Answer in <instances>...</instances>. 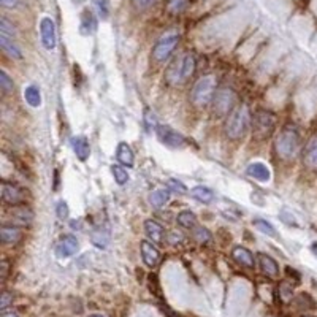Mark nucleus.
<instances>
[{"label": "nucleus", "instance_id": "obj_1", "mask_svg": "<svg viewBox=\"0 0 317 317\" xmlns=\"http://www.w3.org/2000/svg\"><path fill=\"white\" fill-rule=\"evenodd\" d=\"M249 125H250V111L247 108V105L241 103L230 111L226 122V134L232 140L243 138Z\"/></svg>", "mask_w": 317, "mask_h": 317}, {"label": "nucleus", "instance_id": "obj_2", "mask_svg": "<svg viewBox=\"0 0 317 317\" xmlns=\"http://www.w3.org/2000/svg\"><path fill=\"white\" fill-rule=\"evenodd\" d=\"M197 60L194 54H184L179 59H175L168 65V69L165 72V81L171 86L181 84L182 81H186L187 78H191L195 72Z\"/></svg>", "mask_w": 317, "mask_h": 317}, {"label": "nucleus", "instance_id": "obj_3", "mask_svg": "<svg viewBox=\"0 0 317 317\" xmlns=\"http://www.w3.org/2000/svg\"><path fill=\"white\" fill-rule=\"evenodd\" d=\"M276 152L282 158H292L300 149V135L298 130L292 125L284 127L274 141Z\"/></svg>", "mask_w": 317, "mask_h": 317}, {"label": "nucleus", "instance_id": "obj_4", "mask_svg": "<svg viewBox=\"0 0 317 317\" xmlns=\"http://www.w3.org/2000/svg\"><path fill=\"white\" fill-rule=\"evenodd\" d=\"M216 86H217V79L213 75H206L202 76L198 81L195 83L192 92H191V99L197 105V107H205V105L211 103L216 94Z\"/></svg>", "mask_w": 317, "mask_h": 317}, {"label": "nucleus", "instance_id": "obj_5", "mask_svg": "<svg viewBox=\"0 0 317 317\" xmlns=\"http://www.w3.org/2000/svg\"><path fill=\"white\" fill-rule=\"evenodd\" d=\"M178 43H179V34H176V32L164 34L157 40V43L152 49V57L157 62H165L171 56V52L175 51Z\"/></svg>", "mask_w": 317, "mask_h": 317}, {"label": "nucleus", "instance_id": "obj_6", "mask_svg": "<svg viewBox=\"0 0 317 317\" xmlns=\"http://www.w3.org/2000/svg\"><path fill=\"white\" fill-rule=\"evenodd\" d=\"M235 100H236V94L232 89L224 87V89L216 90L214 99H213V102H211V103H213V113L216 116L229 114V111L233 110Z\"/></svg>", "mask_w": 317, "mask_h": 317}, {"label": "nucleus", "instance_id": "obj_7", "mask_svg": "<svg viewBox=\"0 0 317 317\" xmlns=\"http://www.w3.org/2000/svg\"><path fill=\"white\" fill-rule=\"evenodd\" d=\"M274 129V116L267 110H259L252 117V130L259 138L268 137Z\"/></svg>", "mask_w": 317, "mask_h": 317}, {"label": "nucleus", "instance_id": "obj_8", "mask_svg": "<svg viewBox=\"0 0 317 317\" xmlns=\"http://www.w3.org/2000/svg\"><path fill=\"white\" fill-rule=\"evenodd\" d=\"M155 130H157L158 140L170 148H182L184 144H186V138L168 125H158Z\"/></svg>", "mask_w": 317, "mask_h": 317}, {"label": "nucleus", "instance_id": "obj_9", "mask_svg": "<svg viewBox=\"0 0 317 317\" xmlns=\"http://www.w3.org/2000/svg\"><path fill=\"white\" fill-rule=\"evenodd\" d=\"M40 34H42V43L46 49L56 48V24L51 18H43L40 22Z\"/></svg>", "mask_w": 317, "mask_h": 317}, {"label": "nucleus", "instance_id": "obj_10", "mask_svg": "<svg viewBox=\"0 0 317 317\" xmlns=\"http://www.w3.org/2000/svg\"><path fill=\"white\" fill-rule=\"evenodd\" d=\"M24 191L16 186V184H10V182H4L2 184V200L7 205H19L24 202Z\"/></svg>", "mask_w": 317, "mask_h": 317}, {"label": "nucleus", "instance_id": "obj_11", "mask_svg": "<svg viewBox=\"0 0 317 317\" xmlns=\"http://www.w3.org/2000/svg\"><path fill=\"white\" fill-rule=\"evenodd\" d=\"M78 252V241L76 238L72 235H65L60 238V241L56 246V254L60 259H67L72 257Z\"/></svg>", "mask_w": 317, "mask_h": 317}, {"label": "nucleus", "instance_id": "obj_12", "mask_svg": "<svg viewBox=\"0 0 317 317\" xmlns=\"http://www.w3.org/2000/svg\"><path fill=\"white\" fill-rule=\"evenodd\" d=\"M303 164L311 170H317V135L311 137L303 149Z\"/></svg>", "mask_w": 317, "mask_h": 317}, {"label": "nucleus", "instance_id": "obj_13", "mask_svg": "<svg viewBox=\"0 0 317 317\" xmlns=\"http://www.w3.org/2000/svg\"><path fill=\"white\" fill-rule=\"evenodd\" d=\"M141 259L144 262V265L154 268L157 263H158L161 254H158L157 247L152 243H149V241H141Z\"/></svg>", "mask_w": 317, "mask_h": 317}, {"label": "nucleus", "instance_id": "obj_14", "mask_svg": "<svg viewBox=\"0 0 317 317\" xmlns=\"http://www.w3.org/2000/svg\"><path fill=\"white\" fill-rule=\"evenodd\" d=\"M232 257L235 262H238L240 265L246 267V268H254L256 267V260H254V256L250 252L249 249L243 247V246H236L233 247L232 250Z\"/></svg>", "mask_w": 317, "mask_h": 317}, {"label": "nucleus", "instance_id": "obj_15", "mask_svg": "<svg viewBox=\"0 0 317 317\" xmlns=\"http://www.w3.org/2000/svg\"><path fill=\"white\" fill-rule=\"evenodd\" d=\"M246 173L249 176H252L262 182H268L271 179V171L267 165H263L260 162H254V164H250L246 170Z\"/></svg>", "mask_w": 317, "mask_h": 317}, {"label": "nucleus", "instance_id": "obj_16", "mask_svg": "<svg viewBox=\"0 0 317 317\" xmlns=\"http://www.w3.org/2000/svg\"><path fill=\"white\" fill-rule=\"evenodd\" d=\"M116 158L119 161V164L124 165V167H134V161H135V155H134V151L129 146L127 143H119L117 146V151H116Z\"/></svg>", "mask_w": 317, "mask_h": 317}, {"label": "nucleus", "instance_id": "obj_17", "mask_svg": "<svg viewBox=\"0 0 317 317\" xmlns=\"http://www.w3.org/2000/svg\"><path fill=\"white\" fill-rule=\"evenodd\" d=\"M72 148H73V152L76 154V157L79 158V161L81 162L87 161V157L90 154V146H89V143L84 137L72 138Z\"/></svg>", "mask_w": 317, "mask_h": 317}, {"label": "nucleus", "instance_id": "obj_18", "mask_svg": "<svg viewBox=\"0 0 317 317\" xmlns=\"http://www.w3.org/2000/svg\"><path fill=\"white\" fill-rule=\"evenodd\" d=\"M257 259H259L262 271L265 274H268L271 277H276L277 274H279V265H277V262L273 257H270L267 254H259Z\"/></svg>", "mask_w": 317, "mask_h": 317}, {"label": "nucleus", "instance_id": "obj_19", "mask_svg": "<svg viewBox=\"0 0 317 317\" xmlns=\"http://www.w3.org/2000/svg\"><path fill=\"white\" fill-rule=\"evenodd\" d=\"M21 230L16 226H8V224H4L2 229H0V238L5 244H15L21 240Z\"/></svg>", "mask_w": 317, "mask_h": 317}, {"label": "nucleus", "instance_id": "obj_20", "mask_svg": "<svg viewBox=\"0 0 317 317\" xmlns=\"http://www.w3.org/2000/svg\"><path fill=\"white\" fill-rule=\"evenodd\" d=\"M144 232H146V235L151 238L154 243H162V240H164V227L158 222H155L152 219H148L146 222H144Z\"/></svg>", "mask_w": 317, "mask_h": 317}, {"label": "nucleus", "instance_id": "obj_21", "mask_svg": "<svg viewBox=\"0 0 317 317\" xmlns=\"http://www.w3.org/2000/svg\"><path fill=\"white\" fill-rule=\"evenodd\" d=\"M0 46H2L4 52L11 57V59H22V52L19 51V48L16 46V43L13 42V38L0 35Z\"/></svg>", "mask_w": 317, "mask_h": 317}, {"label": "nucleus", "instance_id": "obj_22", "mask_svg": "<svg viewBox=\"0 0 317 317\" xmlns=\"http://www.w3.org/2000/svg\"><path fill=\"white\" fill-rule=\"evenodd\" d=\"M24 99L34 108H37V107H40V105H42V94H40V89L35 84H30V86L25 87V90H24Z\"/></svg>", "mask_w": 317, "mask_h": 317}, {"label": "nucleus", "instance_id": "obj_23", "mask_svg": "<svg viewBox=\"0 0 317 317\" xmlns=\"http://www.w3.org/2000/svg\"><path fill=\"white\" fill-rule=\"evenodd\" d=\"M170 200V192L167 189H157L154 192H151L149 195V203L154 208H162L168 203Z\"/></svg>", "mask_w": 317, "mask_h": 317}, {"label": "nucleus", "instance_id": "obj_24", "mask_svg": "<svg viewBox=\"0 0 317 317\" xmlns=\"http://www.w3.org/2000/svg\"><path fill=\"white\" fill-rule=\"evenodd\" d=\"M96 27H97V22H96L94 15H92L89 10H86L83 13V16H81V32L84 35H90L92 32L96 30Z\"/></svg>", "mask_w": 317, "mask_h": 317}, {"label": "nucleus", "instance_id": "obj_25", "mask_svg": "<svg viewBox=\"0 0 317 317\" xmlns=\"http://www.w3.org/2000/svg\"><path fill=\"white\" fill-rule=\"evenodd\" d=\"M192 197L197 198L198 202H202V203H211L213 202V198H214V194L211 189L208 187H203V186H197L191 191Z\"/></svg>", "mask_w": 317, "mask_h": 317}, {"label": "nucleus", "instance_id": "obj_26", "mask_svg": "<svg viewBox=\"0 0 317 317\" xmlns=\"http://www.w3.org/2000/svg\"><path fill=\"white\" fill-rule=\"evenodd\" d=\"M178 224L184 229H194L197 224V216L189 209L181 211V213L178 214Z\"/></svg>", "mask_w": 317, "mask_h": 317}, {"label": "nucleus", "instance_id": "obj_27", "mask_svg": "<svg viewBox=\"0 0 317 317\" xmlns=\"http://www.w3.org/2000/svg\"><path fill=\"white\" fill-rule=\"evenodd\" d=\"M191 4V0H168L167 2V10L171 15H179V13L186 11Z\"/></svg>", "mask_w": 317, "mask_h": 317}, {"label": "nucleus", "instance_id": "obj_28", "mask_svg": "<svg viewBox=\"0 0 317 317\" xmlns=\"http://www.w3.org/2000/svg\"><path fill=\"white\" fill-rule=\"evenodd\" d=\"M92 244L94 246H97L99 249H105L108 246V241H110V236H108V233L107 232H103L102 229L100 230H97V232H94L92 233Z\"/></svg>", "mask_w": 317, "mask_h": 317}, {"label": "nucleus", "instance_id": "obj_29", "mask_svg": "<svg viewBox=\"0 0 317 317\" xmlns=\"http://www.w3.org/2000/svg\"><path fill=\"white\" fill-rule=\"evenodd\" d=\"M11 216H13V219H15L16 222H19V224H29L34 219L32 211L27 209V208H19Z\"/></svg>", "mask_w": 317, "mask_h": 317}, {"label": "nucleus", "instance_id": "obj_30", "mask_svg": "<svg viewBox=\"0 0 317 317\" xmlns=\"http://www.w3.org/2000/svg\"><path fill=\"white\" fill-rule=\"evenodd\" d=\"M111 173H113V176H114V179H116V182L119 184V186H124V184L129 181V173L125 171V168L121 167V165H113Z\"/></svg>", "mask_w": 317, "mask_h": 317}, {"label": "nucleus", "instance_id": "obj_31", "mask_svg": "<svg viewBox=\"0 0 317 317\" xmlns=\"http://www.w3.org/2000/svg\"><path fill=\"white\" fill-rule=\"evenodd\" d=\"M0 35H5V37H10V38H13V37L16 35L15 25H13L7 18L0 19Z\"/></svg>", "mask_w": 317, "mask_h": 317}, {"label": "nucleus", "instance_id": "obj_32", "mask_svg": "<svg viewBox=\"0 0 317 317\" xmlns=\"http://www.w3.org/2000/svg\"><path fill=\"white\" fill-rule=\"evenodd\" d=\"M92 4H94L97 13H99V16L102 19H107L108 15H110V7H108V2L107 0H92Z\"/></svg>", "mask_w": 317, "mask_h": 317}, {"label": "nucleus", "instance_id": "obj_33", "mask_svg": "<svg viewBox=\"0 0 317 317\" xmlns=\"http://www.w3.org/2000/svg\"><path fill=\"white\" fill-rule=\"evenodd\" d=\"M254 224H256V227H257L262 233H265V235H268V236H274V235H276V230L273 229V226H271V224H270L268 220L256 219Z\"/></svg>", "mask_w": 317, "mask_h": 317}, {"label": "nucleus", "instance_id": "obj_34", "mask_svg": "<svg viewBox=\"0 0 317 317\" xmlns=\"http://www.w3.org/2000/svg\"><path fill=\"white\" fill-rule=\"evenodd\" d=\"M194 236H195V240L200 243L211 241V233L205 227H194Z\"/></svg>", "mask_w": 317, "mask_h": 317}, {"label": "nucleus", "instance_id": "obj_35", "mask_svg": "<svg viewBox=\"0 0 317 317\" xmlns=\"http://www.w3.org/2000/svg\"><path fill=\"white\" fill-rule=\"evenodd\" d=\"M167 186H168V189H170V191H173V192H176V194H179V195H182V194H186V192H187V187L184 186V184H182L181 181L173 179V178L168 179Z\"/></svg>", "mask_w": 317, "mask_h": 317}, {"label": "nucleus", "instance_id": "obj_36", "mask_svg": "<svg viewBox=\"0 0 317 317\" xmlns=\"http://www.w3.org/2000/svg\"><path fill=\"white\" fill-rule=\"evenodd\" d=\"M0 87H2L4 92L13 90V79L7 75L5 70H0Z\"/></svg>", "mask_w": 317, "mask_h": 317}, {"label": "nucleus", "instance_id": "obj_37", "mask_svg": "<svg viewBox=\"0 0 317 317\" xmlns=\"http://www.w3.org/2000/svg\"><path fill=\"white\" fill-rule=\"evenodd\" d=\"M154 4H155V0H132V5H134V8H137L140 11H144V10L151 8Z\"/></svg>", "mask_w": 317, "mask_h": 317}, {"label": "nucleus", "instance_id": "obj_38", "mask_svg": "<svg viewBox=\"0 0 317 317\" xmlns=\"http://www.w3.org/2000/svg\"><path fill=\"white\" fill-rule=\"evenodd\" d=\"M56 209H57V217L60 220H65V219L69 217V205L65 203V202H59Z\"/></svg>", "mask_w": 317, "mask_h": 317}, {"label": "nucleus", "instance_id": "obj_39", "mask_svg": "<svg viewBox=\"0 0 317 317\" xmlns=\"http://www.w3.org/2000/svg\"><path fill=\"white\" fill-rule=\"evenodd\" d=\"M11 300H13V297H11L8 292H4V294H2V300H0V308H2V311H5V309L10 306Z\"/></svg>", "mask_w": 317, "mask_h": 317}, {"label": "nucleus", "instance_id": "obj_40", "mask_svg": "<svg viewBox=\"0 0 317 317\" xmlns=\"http://www.w3.org/2000/svg\"><path fill=\"white\" fill-rule=\"evenodd\" d=\"M0 4H2L4 8H16L19 0H0Z\"/></svg>", "mask_w": 317, "mask_h": 317}, {"label": "nucleus", "instance_id": "obj_41", "mask_svg": "<svg viewBox=\"0 0 317 317\" xmlns=\"http://www.w3.org/2000/svg\"><path fill=\"white\" fill-rule=\"evenodd\" d=\"M2 317H18V315L13 311H2Z\"/></svg>", "mask_w": 317, "mask_h": 317}, {"label": "nucleus", "instance_id": "obj_42", "mask_svg": "<svg viewBox=\"0 0 317 317\" xmlns=\"http://www.w3.org/2000/svg\"><path fill=\"white\" fill-rule=\"evenodd\" d=\"M79 222H76V220H72V229H79V226H78Z\"/></svg>", "mask_w": 317, "mask_h": 317}, {"label": "nucleus", "instance_id": "obj_43", "mask_svg": "<svg viewBox=\"0 0 317 317\" xmlns=\"http://www.w3.org/2000/svg\"><path fill=\"white\" fill-rule=\"evenodd\" d=\"M89 317H103V315L102 314H90Z\"/></svg>", "mask_w": 317, "mask_h": 317}]
</instances>
